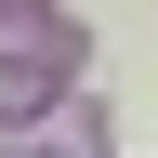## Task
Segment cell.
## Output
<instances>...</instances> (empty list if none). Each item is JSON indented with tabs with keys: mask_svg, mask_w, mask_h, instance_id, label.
Masks as SVG:
<instances>
[{
	"mask_svg": "<svg viewBox=\"0 0 158 158\" xmlns=\"http://www.w3.org/2000/svg\"><path fill=\"white\" fill-rule=\"evenodd\" d=\"M0 158H66V145H0Z\"/></svg>",
	"mask_w": 158,
	"mask_h": 158,
	"instance_id": "obj_2",
	"label": "cell"
},
{
	"mask_svg": "<svg viewBox=\"0 0 158 158\" xmlns=\"http://www.w3.org/2000/svg\"><path fill=\"white\" fill-rule=\"evenodd\" d=\"M66 79V40H0V118H40Z\"/></svg>",
	"mask_w": 158,
	"mask_h": 158,
	"instance_id": "obj_1",
	"label": "cell"
}]
</instances>
